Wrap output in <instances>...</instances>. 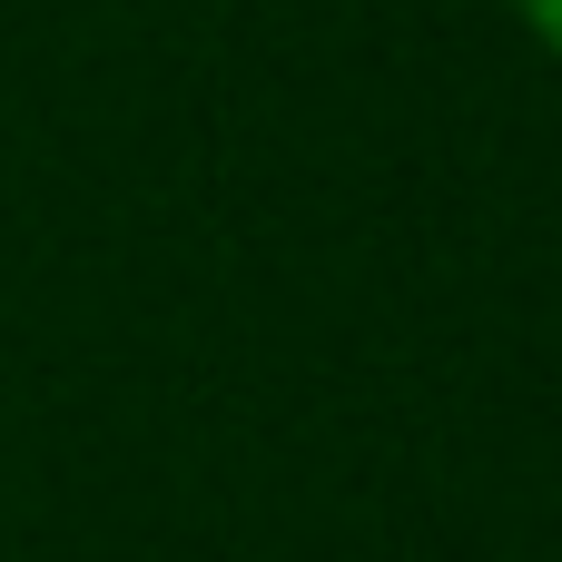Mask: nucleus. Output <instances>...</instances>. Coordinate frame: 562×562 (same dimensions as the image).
<instances>
[{"label":"nucleus","instance_id":"f257e3e1","mask_svg":"<svg viewBox=\"0 0 562 562\" xmlns=\"http://www.w3.org/2000/svg\"><path fill=\"white\" fill-rule=\"evenodd\" d=\"M524 30H533V40L562 59V0H524Z\"/></svg>","mask_w":562,"mask_h":562}]
</instances>
